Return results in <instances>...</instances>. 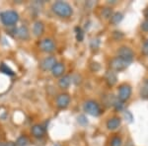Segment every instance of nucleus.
<instances>
[{"instance_id": "1", "label": "nucleus", "mask_w": 148, "mask_h": 146, "mask_svg": "<svg viewBox=\"0 0 148 146\" xmlns=\"http://www.w3.org/2000/svg\"><path fill=\"white\" fill-rule=\"evenodd\" d=\"M52 12L61 18H68L73 14V9L70 4L64 1H57L51 7Z\"/></svg>"}, {"instance_id": "2", "label": "nucleus", "mask_w": 148, "mask_h": 146, "mask_svg": "<svg viewBox=\"0 0 148 146\" xmlns=\"http://www.w3.org/2000/svg\"><path fill=\"white\" fill-rule=\"evenodd\" d=\"M0 20L6 27H11L18 23L19 15L16 11L14 10H7L0 13Z\"/></svg>"}, {"instance_id": "3", "label": "nucleus", "mask_w": 148, "mask_h": 146, "mask_svg": "<svg viewBox=\"0 0 148 146\" xmlns=\"http://www.w3.org/2000/svg\"><path fill=\"white\" fill-rule=\"evenodd\" d=\"M83 109H84L85 112H87L88 114H90L92 117H99L102 114L101 107L94 100H88V101H86L84 103Z\"/></svg>"}, {"instance_id": "4", "label": "nucleus", "mask_w": 148, "mask_h": 146, "mask_svg": "<svg viewBox=\"0 0 148 146\" xmlns=\"http://www.w3.org/2000/svg\"><path fill=\"white\" fill-rule=\"evenodd\" d=\"M131 93H132V89L128 84L123 83L119 87L118 90V99L121 102H126L130 100V98L131 97Z\"/></svg>"}, {"instance_id": "5", "label": "nucleus", "mask_w": 148, "mask_h": 146, "mask_svg": "<svg viewBox=\"0 0 148 146\" xmlns=\"http://www.w3.org/2000/svg\"><path fill=\"white\" fill-rule=\"evenodd\" d=\"M130 65L127 62H125L123 59H121V57L116 56L110 61V68L111 70L114 71V72H120V71H123L126 69V67Z\"/></svg>"}, {"instance_id": "6", "label": "nucleus", "mask_w": 148, "mask_h": 146, "mask_svg": "<svg viewBox=\"0 0 148 146\" xmlns=\"http://www.w3.org/2000/svg\"><path fill=\"white\" fill-rule=\"evenodd\" d=\"M118 56L123 59L125 62L130 64L134 59V53H133L132 49L127 47H121L118 51Z\"/></svg>"}, {"instance_id": "7", "label": "nucleus", "mask_w": 148, "mask_h": 146, "mask_svg": "<svg viewBox=\"0 0 148 146\" xmlns=\"http://www.w3.org/2000/svg\"><path fill=\"white\" fill-rule=\"evenodd\" d=\"M40 49L42 51L47 52V53H51V52H53L56 51V44L51 39H44L40 42L39 45Z\"/></svg>"}, {"instance_id": "8", "label": "nucleus", "mask_w": 148, "mask_h": 146, "mask_svg": "<svg viewBox=\"0 0 148 146\" xmlns=\"http://www.w3.org/2000/svg\"><path fill=\"white\" fill-rule=\"evenodd\" d=\"M57 63L56 59L54 56H47L46 58H44L40 62V69L44 71H49V70H51L53 68V66L56 65Z\"/></svg>"}, {"instance_id": "9", "label": "nucleus", "mask_w": 148, "mask_h": 146, "mask_svg": "<svg viewBox=\"0 0 148 146\" xmlns=\"http://www.w3.org/2000/svg\"><path fill=\"white\" fill-rule=\"evenodd\" d=\"M70 104V96L68 94H59L56 97V106L59 109H65Z\"/></svg>"}, {"instance_id": "10", "label": "nucleus", "mask_w": 148, "mask_h": 146, "mask_svg": "<svg viewBox=\"0 0 148 146\" xmlns=\"http://www.w3.org/2000/svg\"><path fill=\"white\" fill-rule=\"evenodd\" d=\"M15 34L17 36V38L22 40H27L30 39V32H29L28 28L26 26H21L18 29H16Z\"/></svg>"}, {"instance_id": "11", "label": "nucleus", "mask_w": 148, "mask_h": 146, "mask_svg": "<svg viewBox=\"0 0 148 146\" xmlns=\"http://www.w3.org/2000/svg\"><path fill=\"white\" fill-rule=\"evenodd\" d=\"M121 119L118 117H114V118H111L107 121V127H108L109 130H116L121 126Z\"/></svg>"}, {"instance_id": "12", "label": "nucleus", "mask_w": 148, "mask_h": 146, "mask_svg": "<svg viewBox=\"0 0 148 146\" xmlns=\"http://www.w3.org/2000/svg\"><path fill=\"white\" fill-rule=\"evenodd\" d=\"M105 79H106V82L108 83L109 86H114L116 84V82H118V76H116V73L113 70L107 71L106 74H105Z\"/></svg>"}, {"instance_id": "13", "label": "nucleus", "mask_w": 148, "mask_h": 146, "mask_svg": "<svg viewBox=\"0 0 148 146\" xmlns=\"http://www.w3.org/2000/svg\"><path fill=\"white\" fill-rule=\"evenodd\" d=\"M31 132H32L34 137L40 138L45 135L46 129H45V127L42 125H40V124H35V125H33L32 129H31Z\"/></svg>"}, {"instance_id": "14", "label": "nucleus", "mask_w": 148, "mask_h": 146, "mask_svg": "<svg viewBox=\"0 0 148 146\" xmlns=\"http://www.w3.org/2000/svg\"><path fill=\"white\" fill-rule=\"evenodd\" d=\"M64 71H65V66L61 62H57L56 65L53 66V68L51 69V73L54 77H60V76H62Z\"/></svg>"}, {"instance_id": "15", "label": "nucleus", "mask_w": 148, "mask_h": 146, "mask_svg": "<svg viewBox=\"0 0 148 146\" xmlns=\"http://www.w3.org/2000/svg\"><path fill=\"white\" fill-rule=\"evenodd\" d=\"M45 32V25L42 22L40 21H37V22L34 23V26H33V34H34L36 37H40Z\"/></svg>"}, {"instance_id": "16", "label": "nucleus", "mask_w": 148, "mask_h": 146, "mask_svg": "<svg viewBox=\"0 0 148 146\" xmlns=\"http://www.w3.org/2000/svg\"><path fill=\"white\" fill-rule=\"evenodd\" d=\"M72 82V78L69 75H64L58 80V86L61 89H67Z\"/></svg>"}, {"instance_id": "17", "label": "nucleus", "mask_w": 148, "mask_h": 146, "mask_svg": "<svg viewBox=\"0 0 148 146\" xmlns=\"http://www.w3.org/2000/svg\"><path fill=\"white\" fill-rule=\"evenodd\" d=\"M139 95L142 99H148V78L143 81L141 87L139 90Z\"/></svg>"}, {"instance_id": "18", "label": "nucleus", "mask_w": 148, "mask_h": 146, "mask_svg": "<svg viewBox=\"0 0 148 146\" xmlns=\"http://www.w3.org/2000/svg\"><path fill=\"white\" fill-rule=\"evenodd\" d=\"M123 19V15L121 13V12H114L112 15L111 19H110V22H111L113 25H118L119 23L121 22V20Z\"/></svg>"}, {"instance_id": "19", "label": "nucleus", "mask_w": 148, "mask_h": 146, "mask_svg": "<svg viewBox=\"0 0 148 146\" xmlns=\"http://www.w3.org/2000/svg\"><path fill=\"white\" fill-rule=\"evenodd\" d=\"M0 72L6 74V75H9V76H13L14 74V71L9 67L8 65H6L5 63H1L0 64Z\"/></svg>"}, {"instance_id": "20", "label": "nucleus", "mask_w": 148, "mask_h": 146, "mask_svg": "<svg viewBox=\"0 0 148 146\" xmlns=\"http://www.w3.org/2000/svg\"><path fill=\"white\" fill-rule=\"evenodd\" d=\"M16 146H27L29 144V139L27 136L21 135L20 137H18V139L15 142Z\"/></svg>"}, {"instance_id": "21", "label": "nucleus", "mask_w": 148, "mask_h": 146, "mask_svg": "<svg viewBox=\"0 0 148 146\" xmlns=\"http://www.w3.org/2000/svg\"><path fill=\"white\" fill-rule=\"evenodd\" d=\"M112 15H113V10H112V8H109V7L103 8L102 17H104V19H111Z\"/></svg>"}, {"instance_id": "22", "label": "nucleus", "mask_w": 148, "mask_h": 146, "mask_svg": "<svg viewBox=\"0 0 148 146\" xmlns=\"http://www.w3.org/2000/svg\"><path fill=\"white\" fill-rule=\"evenodd\" d=\"M75 35H76V40L78 42H82L83 39H84V33H83V30L80 27L75 28Z\"/></svg>"}, {"instance_id": "23", "label": "nucleus", "mask_w": 148, "mask_h": 146, "mask_svg": "<svg viewBox=\"0 0 148 146\" xmlns=\"http://www.w3.org/2000/svg\"><path fill=\"white\" fill-rule=\"evenodd\" d=\"M113 107L116 109V111L121 112V110L123 109V107H125V103L120 101L119 99H116V100H114V104H113Z\"/></svg>"}, {"instance_id": "24", "label": "nucleus", "mask_w": 148, "mask_h": 146, "mask_svg": "<svg viewBox=\"0 0 148 146\" xmlns=\"http://www.w3.org/2000/svg\"><path fill=\"white\" fill-rule=\"evenodd\" d=\"M123 145V140L120 136H114L111 140V146H121Z\"/></svg>"}, {"instance_id": "25", "label": "nucleus", "mask_w": 148, "mask_h": 146, "mask_svg": "<svg viewBox=\"0 0 148 146\" xmlns=\"http://www.w3.org/2000/svg\"><path fill=\"white\" fill-rule=\"evenodd\" d=\"M141 52L143 56H148V40H145L144 44L142 45V47H141Z\"/></svg>"}, {"instance_id": "26", "label": "nucleus", "mask_w": 148, "mask_h": 146, "mask_svg": "<svg viewBox=\"0 0 148 146\" xmlns=\"http://www.w3.org/2000/svg\"><path fill=\"white\" fill-rule=\"evenodd\" d=\"M141 29H142V31L148 33V20L143 21L142 24H141Z\"/></svg>"}, {"instance_id": "27", "label": "nucleus", "mask_w": 148, "mask_h": 146, "mask_svg": "<svg viewBox=\"0 0 148 146\" xmlns=\"http://www.w3.org/2000/svg\"><path fill=\"white\" fill-rule=\"evenodd\" d=\"M78 121L81 123V124H86V123H88V121L86 119V118L84 116H80L79 118H78Z\"/></svg>"}, {"instance_id": "28", "label": "nucleus", "mask_w": 148, "mask_h": 146, "mask_svg": "<svg viewBox=\"0 0 148 146\" xmlns=\"http://www.w3.org/2000/svg\"><path fill=\"white\" fill-rule=\"evenodd\" d=\"M0 146H16V144L14 142H0Z\"/></svg>"}, {"instance_id": "29", "label": "nucleus", "mask_w": 148, "mask_h": 146, "mask_svg": "<svg viewBox=\"0 0 148 146\" xmlns=\"http://www.w3.org/2000/svg\"><path fill=\"white\" fill-rule=\"evenodd\" d=\"M143 14H144L145 20H148V7L145 8V10H144V12H143Z\"/></svg>"}, {"instance_id": "30", "label": "nucleus", "mask_w": 148, "mask_h": 146, "mask_svg": "<svg viewBox=\"0 0 148 146\" xmlns=\"http://www.w3.org/2000/svg\"><path fill=\"white\" fill-rule=\"evenodd\" d=\"M56 146H60V145H56Z\"/></svg>"}]
</instances>
